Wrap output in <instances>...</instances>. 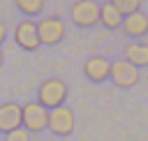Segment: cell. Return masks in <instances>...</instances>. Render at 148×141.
Wrapping results in <instances>:
<instances>
[{
	"label": "cell",
	"mask_w": 148,
	"mask_h": 141,
	"mask_svg": "<svg viewBox=\"0 0 148 141\" xmlns=\"http://www.w3.org/2000/svg\"><path fill=\"white\" fill-rule=\"evenodd\" d=\"M65 99H67V86L60 79H46L37 90V102L49 111L65 106Z\"/></svg>",
	"instance_id": "cell-1"
},
{
	"label": "cell",
	"mask_w": 148,
	"mask_h": 141,
	"mask_svg": "<svg viewBox=\"0 0 148 141\" xmlns=\"http://www.w3.org/2000/svg\"><path fill=\"white\" fill-rule=\"evenodd\" d=\"M21 125L30 134H39V132L49 129V109H44L37 99L25 102L23 104V123Z\"/></svg>",
	"instance_id": "cell-2"
},
{
	"label": "cell",
	"mask_w": 148,
	"mask_h": 141,
	"mask_svg": "<svg viewBox=\"0 0 148 141\" xmlns=\"http://www.w3.org/2000/svg\"><path fill=\"white\" fill-rule=\"evenodd\" d=\"M69 18L79 28H92L99 23V2L95 0H76L69 9Z\"/></svg>",
	"instance_id": "cell-3"
},
{
	"label": "cell",
	"mask_w": 148,
	"mask_h": 141,
	"mask_svg": "<svg viewBox=\"0 0 148 141\" xmlns=\"http://www.w3.org/2000/svg\"><path fill=\"white\" fill-rule=\"evenodd\" d=\"M37 32H39V44L53 46L65 37V23L58 16H46L37 23Z\"/></svg>",
	"instance_id": "cell-4"
},
{
	"label": "cell",
	"mask_w": 148,
	"mask_h": 141,
	"mask_svg": "<svg viewBox=\"0 0 148 141\" xmlns=\"http://www.w3.org/2000/svg\"><path fill=\"white\" fill-rule=\"evenodd\" d=\"M23 123V104L16 102H2L0 104V134H9Z\"/></svg>",
	"instance_id": "cell-5"
},
{
	"label": "cell",
	"mask_w": 148,
	"mask_h": 141,
	"mask_svg": "<svg viewBox=\"0 0 148 141\" xmlns=\"http://www.w3.org/2000/svg\"><path fill=\"white\" fill-rule=\"evenodd\" d=\"M111 81L118 88H132L139 83V69L134 65H130L127 60H113L111 62Z\"/></svg>",
	"instance_id": "cell-6"
},
{
	"label": "cell",
	"mask_w": 148,
	"mask_h": 141,
	"mask_svg": "<svg viewBox=\"0 0 148 141\" xmlns=\"http://www.w3.org/2000/svg\"><path fill=\"white\" fill-rule=\"evenodd\" d=\"M49 129L56 136H65L74 129V111L69 106H58L49 111Z\"/></svg>",
	"instance_id": "cell-7"
},
{
	"label": "cell",
	"mask_w": 148,
	"mask_h": 141,
	"mask_svg": "<svg viewBox=\"0 0 148 141\" xmlns=\"http://www.w3.org/2000/svg\"><path fill=\"white\" fill-rule=\"evenodd\" d=\"M83 74L88 81L92 83H102L106 79H111V62L104 55H90L83 62Z\"/></svg>",
	"instance_id": "cell-8"
},
{
	"label": "cell",
	"mask_w": 148,
	"mask_h": 141,
	"mask_svg": "<svg viewBox=\"0 0 148 141\" xmlns=\"http://www.w3.org/2000/svg\"><path fill=\"white\" fill-rule=\"evenodd\" d=\"M14 39H16V44H18L21 49H25V51H35V49L39 46L37 23L30 21V18L21 21V23L16 25V30H14Z\"/></svg>",
	"instance_id": "cell-9"
},
{
	"label": "cell",
	"mask_w": 148,
	"mask_h": 141,
	"mask_svg": "<svg viewBox=\"0 0 148 141\" xmlns=\"http://www.w3.org/2000/svg\"><path fill=\"white\" fill-rule=\"evenodd\" d=\"M123 60H127V62L134 65L136 69L148 67V44H141V42L127 44L125 51H123Z\"/></svg>",
	"instance_id": "cell-10"
},
{
	"label": "cell",
	"mask_w": 148,
	"mask_h": 141,
	"mask_svg": "<svg viewBox=\"0 0 148 141\" xmlns=\"http://www.w3.org/2000/svg\"><path fill=\"white\" fill-rule=\"evenodd\" d=\"M123 32L125 35H130V37H143L146 32H148V16L143 14V12H136V14H132V16H127V18H123Z\"/></svg>",
	"instance_id": "cell-11"
},
{
	"label": "cell",
	"mask_w": 148,
	"mask_h": 141,
	"mask_svg": "<svg viewBox=\"0 0 148 141\" xmlns=\"http://www.w3.org/2000/svg\"><path fill=\"white\" fill-rule=\"evenodd\" d=\"M99 23H102L106 30H116V28L123 25V16L118 14V9L113 7L111 0L99 2Z\"/></svg>",
	"instance_id": "cell-12"
},
{
	"label": "cell",
	"mask_w": 148,
	"mask_h": 141,
	"mask_svg": "<svg viewBox=\"0 0 148 141\" xmlns=\"http://www.w3.org/2000/svg\"><path fill=\"white\" fill-rule=\"evenodd\" d=\"M46 7V0H16V9L23 12L25 16H37Z\"/></svg>",
	"instance_id": "cell-13"
},
{
	"label": "cell",
	"mask_w": 148,
	"mask_h": 141,
	"mask_svg": "<svg viewBox=\"0 0 148 141\" xmlns=\"http://www.w3.org/2000/svg\"><path fill=\"white\" fill-rule=\"evenodd\" d=\"M111 2H113V7L118 9V14H120L123 18L141 12V0H111Z\"/></svg>",
	"instance_id": "cell-14"
},
{
	"label": "cell",
	"mask_w": 148,
	"mask_h": 141,
	"mask_svg": "<svg viewBox=\"0 0 148 141\" xmlns=\"http://www.w3.org/2000/svg\"><path fill=\"white\" fill-rule=\"evenodd\" d=\"M2 141H30V132H28V129H23V127H18V129H14V132L5 134V136H2Z\"/></svg>",
	"instance_id": "cell-15"
},
{
	"label": "cell",
	"mask_w": 148,
	"mask_h": 141,
	"mask_svg": "<svg viewBox=\"0 0 148 141\" xmlns=\"http://www.w3.org/2000/svg\"><path fill=\"white\" fill-rule=\"evenodd\" d=\"M5 39H7V25H5V21H0V46Z\"/></svg>",
	"instance_id": "cell-16"
},
{
	"label": "cell",
	"mask_w": 148,
	"mask_h": 141,
	"mask_svg": "<svg viewBox=\"0 0 148 141\" xmlns=\"http://www.w3.org/2000/svg\"><path fill=\"white\" fill-rule=\"evenodd\" d=\"M2 60H5V55H2V51H0V65H2Z\"/></svg>",
	"instance_id": "cell-17"
},
{
	"label": "cell",
	"mask_w": 148,
	"mask_h": 141,
	"mask_svg": "<svg viewBox=\"0 0 148 141\" xmlns=\"http://www.w3.org/2000/svg\"><path fill=\"white\" fill-rule=\"evenodd\" d=\"M0 141H2V139H0Z\"/></svg>",
	"instance_id": "cell-18"
}]
</instances>
